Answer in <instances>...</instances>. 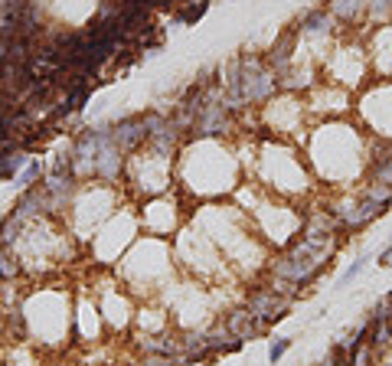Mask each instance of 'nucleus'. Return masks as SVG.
Returning <instances> with one entry per match:
<instances>
[{"mask_svg":"<svg viewBox=\"0 0 392 366\" xmlns=\"http://www.w3.org/2000/svg\"><path fill=\"white\" fill-rule=\"evenodd\" d=\"M190 219V203L183 200L180 190H170V193L150 196L138 203V223L144 236H157V239H170L180 232Z\"/></svg>","mask_w":392,"mask_h":366,"instance_id":"2eb2a0df","label":"nucleus"},{"mask_svg":"<svg viewBox=\"0 0 392 366\" xmlns=\"http://www.w3.org/2000/svg\"><path fill=\"white\" fill-rule=\"evenodd\" d=\"M20 278H23V265L17 259V252L0 242V285H13V281H20Z\"/></svg>","mask_w":392,"mask_h":366,"instance_id":"393cba45","label":"nucleus"},{"mask_svg":"<svg viewBox=\"0 0 392 366\" xmlns=\"http://www.w3.org/2000/svg\"><path fill=\"white\" fill-rule=\"evenodd\" d=\"M150 138V111H131L121 115L118 121H111V141L121 154L141 151Z\"/></svg>","mask_w":392,"mask_h":366,"instance_id":"a211bd4d","label":"nucleus"},{"mask_svg":"<svg viewBox=\"0 0 392 366\" xmlns=\"http://www.w3.org/2000/svg\"><path fill=\"white\" fill-rule=\"evenodd\" d=\"M10 43H13V40L0 36V69H3V65H7V59H10Z\"/></svg>","mask_w":392,"mask_h":366,"instance_id":"473e14b6","label":"nucleus"},{"mask_svg":"<svg viewBox=\"0 0 392 366\" xmlns=\"http://www.w3.org/2000/svg\"><path fill=\"white\" fill-rule=\"evenodd\" d=\"M366 53H370L373 79H392V23L366 30Z\"/></svg>","mask_w":392,"mask_h":366,"instance_id":"6ab92c4d","label":"nucleus"},{"mask_svg":"<svg viewBox=\"0 0 392 366\" xmlns=\"http://www.w3.org/2000/svg\"><path fill=\"white\" fill-rule=\"evenodd\" d=\"M366 265H370V255H356V259H353L350 265L343 269V275L337 278V288H347L350 281H356V278L363 275V271H366Z\"/></svg>","mask_w":392,"mask_h":366,"instance_id":"cd10ccee","label":"nucleus"},{"mask_svg":"<svg viewBox=\"0 0 392 366\" xmlns=\"http://www.w3.org/2000/svg\"><path fill=\"white\" fill-rule=\"evenodd\" d=\"M177 190L190 206L233 200V193L245 183V167L235 141L219 138H187L173 161Z\"/></svg>","mask_w":392,"mask_h":366,"instance_id":"f03ea898","label":"nucleus"},{"mask_svg":"<svg viewBox=\"0 0 392 366\" xmlns=\"http://www.w3.org/2000/svg\"><path fill=\"white\" fill-rule=\"evenodd\" d=\"M141 236V223H138V203H121L115 213L108 216L105 223L98 226V232L85 246H88V255L95 259L98 269H115L121 255L127 248L138 242Z\"/></svg>","mask_w":392,"mask_h":366,"instance_id":"f8f14e48","label":"nucleus"},{"mask_svg":"<svg viewBox=\"0 0 392 366\" xmlns=\"http://www.w3.org/2000/svg\"><path fill=\"white\" fill-rule=\"evenodd\" d=\"M206 344H210V353L212 360H219V356H229V353H239L242 350V340H235L229 331H226L223 317H216L212 324H206Z\"/></svg>","mask_w":392,"mask_h":366,"instance_id":"5701e85b","label":"nucleus"},{"mask_svg":"<svg viewBox=\"0 0 392 366\" xmlns=\"http://www.w3.org/2000/svg\"><path fill=\"white\" fill-rule=\"evenodd\" d=\"M337 252L340 246H317V242H308V239L297 236L291 246L272 252L265 281L272 288L281 291V294H288L291 301H297L301 291H308L311 285H317L327 275L334 259H337Z\"/></svg>","mask_w":392,"mask_h":366,"instance_id":"39448f33","label":"nucleus"},{"mask_svg":"<svg viewBox=\"0 0 392 366\" xmlns=\"http://www.w3.org/2000/svg\"><path fill=\"white\" fill-rule=\"evenodd\" d=\"M366 180L382 183L392 190V141H373V161L366 170Z\"/></svg>","mask_w":392,"mask_h":366,"instance_id":"4be33fe9","label":"nucleus"},{"mask_svg":"<svg viewBox=\"0 0 392 366\" xmlns=\"http://www.w3.org/2000/svg\"><path fill=\"white\" fill-rule=\"evenodd\" d=\"M353 121L373 141H392V79H373L353 95Z\"/></svg>","mask_w":392,"mask_h":366,"instance_id":"4468645a","label":"nucleus"},{"mask_svg":"<svg viewBox=\"0 0 392 366\" xmlns=\"http://www.w3.org/2000/svg\"><path fill=\"white\" fill-rule=\"evenodd\" d=\"M210 7H212V0H180L177 10H173V20L183 23V26H196L210 13Z\"/></svg>","mask_w":392,"mask_h":366,"instance_id":"b1692460","label":"nucleus"},{"mask_svg":"<svg viewBox=\"0 0 392 366\" xmlns=\"http://www.w3.org/2000/svg\"><path fill=\"white\" fill-rule=\"evenodd\" d=\"M223 324H226V331H229L235 340H242V344H252V340H258V337L268 334V327L258 321V317H255V314L249 311L242 301L233 304V308H226V311H223Z\"/></svg>","mask_w":392,"mask_h":366,"instance_id":"aec40b11","label":"nucleus"},{"mask_svg":"<svg viewBox=\"0 0 392 366\" xmlns=\"http://www.w3.org/2000/svg\"><path fill=\"white\" fill-rule=\"evenodd\" d=\"M242 304L265 324L268 331H272L275 324L285 321L288 314H291V308H295V301H291L288 294H281L278 288H272L268 281H252L242 294Z\"/></svg>","mask_w":392,"mask_h":366,"instance_id":"f3484780","label":"nucleus"},{"mask_svg":"<svg viewBox=\"0 0 392 366\" xmlns=\"http://www.w3.org/2000/svg\"><path fill=\"white\" fill-rule=\"evenodd\" d=\"M366 33H340L337 43L330 46V53L320 63V79H327L334 86L347 92H360L366 82H373V65L366 53Z\"/></svg>","mask_w":392,"mask_h":366,"instance_id":"9d476101","label":"nucleus"},{"mask_svg":"<svg viewBox=\"0 0 392 366\" xmlns=\"http://www.w3.org/2000/svg\"><path fill=\"white\" fill-rule=\"evenodd\" d=\"M42 177H46V161H42V157H33V161L20 170V177L13 180V186H17V190H26L33 183H40Z\"/></svg>","mask_w":392,"mask_h":366,"instance_id":"bb28decb","label":"nucleus"},{"mask_svg":"<svg viewBox=\"0 0 392 366\" xmlns=\"http://www.w3.org/2000/svg\"><path fill=\"white\" fill-rule=\"evenodd\" d=\"M121 193H125V190H121V186H111V183H98V180L79 183L72 203L65 206V213H63L65 229L85 246V242L98 232V226L105 223L108 216L125 203Z\"/></svg>","mask_w":392,"mask_h":366,"instance_id":"6e6552de","label":"nucleus"},{"mask_svg":"<svg viewBox=\"0 0 392 366\" xmlns=\"http://www.w3.org/2000/svg\"><path fill=\"white\" fill-rule=\"evenodd\" d=\"M386 308H389V314H386V317H389V324H392V301H386Z\"/></svg>","mask_w":392,"mask_h":366,"instance_id":"72a5a7b5","label":"nucleus"},{"mask_svg":"<svg viewBox=\"0 0 392 366\" xmlns=\"http://www.w3.org/2000/svg\"><path fill=\"white\" fill-rule=\"evenodd\" d=\"M320 366H350V353H347V347L340 344H330L327 353H324V360H320Z\"/></svg>","mask_w":392,"mask_h":366,"instance_id":"c85d7f7f","label":"nucleus"},{"mask_svg":"<svg viewBox=\"0 0 392 366\" xmlns=\"http://www.w3.org/2000/svg\"><path fill=\"white\" fill-rule=\"evenodd\" d=\"M173 259H177V269H180L187 278H196V281H203V285H216V281H223L226 275H233V269L226 265L219 246H216L196 223H190V219H187V226L173 236Z\"/></svg>","mask_w":392,"mask_h":366,"instance_id":"1a4fd4ad","label":"nucleus"},{"mask_svg":"<svg viewBox=\"0 0 392 366\" xmlns=\"http://www.w3.org/2000/svg\"><path fill=\"white\" fill-rule=\"evenodd\" d=\"M301 151L308 157V167L314 173L320 190H350L366 180L373 161V138L347 118L314 121L308 138L301 141Z\"/></svg>","mask_w":392,"mask_h":366,"instance_id":"f257e3e1","label":"nucleus"},{"mask_svg":"<svg viewBox=\"0 0 392 366\" xmlns=\"http://www.w3.org/2000/svg\"><path fill=\"white\" fill-rule=\"evenodd\" d=\"M392 23V0H366V30Z\"/></svg>","mask_w":392,"mask_h":366,"instance_id":"a878e982","label":"nucleus"},{"mask_svg":"<svg viewBox=\"0 0 392 366\" xmlns=\"http://www.w3.org/2000/svg\"><path fill=\"white\" fill-rule=\"evenodd\" d=\"M291 344H295V337H275V340L268 344V363L272 366L281 363V356L291 350Z\"/></svg>","mask_w":392,"mask_h":366,"instance_id":"7c9ffc66","label":"nucleus"},{"mask_svg":"<svg viewBox=\"0 0 392 366\" xmlns=\"http://www.w3.org/2000/svg\"><path fill=\"white\" fill-rule=\"evenodd\" d=\"M242 167L245 180L258 183L265 193L291 200V203H308L320 193L317 180H314V173L308 167V157L295 141L262 134L258 141L249 144V157H242Z\"/></svg>","mask_w":392,"mask_h":366,"instance_id":"7ed1b4c3","label":"nucleus"},{"mask_svg":"<svg viewBox=\"0 0 392 366\" xmlns=\"http://www.w3.org/2000/svg\"><path fill=\"white\" fill-rule=\"evenodd\" d=\"M20 308L26 317L30 344H36L40 350H56V347L69 344V337H72V294L65 288L42 285V288L23 291Z\"/></svg>","mask_w":392,"mask_h":366,"instance_id":"423d86ee","label":"nucleus"},{"mask_svg":"<svg viewBox=\"0 0 392 366\" xmlns=\"http://www.w3.org/2000/svg\"><path fill=\"white\" fill-rule=\"evenodd\" d=\"M82 246L79 239L65 229L63 219L56 216H40L20 229V236L13 242V252L23 265V275H46L72 259V252Z\"/></svg>","mask_w":392,"mask_h":366,"instance_id":"0eeeda50","label":"nucleus"},{"mask_svg":"<svg viewBox=\"0 0 392 366\" xmlns=\"http://www.w3.org/2000/svg\"><path fill=\"white\" fill-rule=\"evenodd\" d=\"M111 271L134 298H157L173 285L180 269H177V259H173V242L170 239L141 232L138 242L127 248Z\"/></svg>","mask_w":392,"mask_h":366,"instance_id":"20e7f679","label":"nucleus"},{"mask_svg":"<svg viewBox=\"0 0 392 366\" xmlns=\"http://www.w3.org/2000/svg\"><path fill=\"white\" fill-rule=\"evenodd\" d=\"M173 161H177V157L157 154V151H150V148H141V151L127 154L125 180H121V190L127 193V200H131V203H141V200H150V196L177 190Z\"/></svg>","mask_w":392,"mask_h":366,"instance_id":"9b49d317","label":"nucleus"},{"mask_svg":"<svg viewBox=\"0 0 392 366\" xmlns=\"http://www.w3.org/2000/svg\"><path fill=\"white\" fill-rule=\"evenodd\" d=\"M127 366H180L177 356H157V353H134Z\"/></svg>","mask_w":392,"mask_h":366,"instance_id":"c756f323","label":"nucleus"},{"mask_svg":"<svg viewBox=\"0 0 392 366\" xmlns=\"http://www.w3.org/2000/svg\"><path fill=\"white\" fill-rule=\"evenodd\" d=\"M92 294H95L98 311H102V321H105L108 334H131L134 311H138V298L118 281L115 271L105 269V278L92 281Z\"/></svg>","mask_w":392,"mask_h":366,"instance_id":"dca6fc26","label":"nucleus"},{"mask_svg":"<svg viewBox=\"0 0 392 366\" xmlns=\"http://www.w3.org/2000/svg\"><path fill=\"white\" fill-rule=\"evenodd\" d=\"M340 33H366V0H324Z\"/></svg>","mask_w":392,"mask_h":366,"instance_id":"412c9836","label":"nucleus"},{"mask_svg":"<svg viewBox=\"0 0 392 366\" xmlns=\"http://www.w3.org/2000/svg\"><path fill=\"white\" fill-rule=\"evenodd\" d=\"M376 265L379 269H392V242L386 248H379V255H376Z\"/></svg>","mask_w":392,"mask_h":366,"instance_id":"2f4dec72","label":"nucleus"},{"mask_svg":"<svg viewBox=\"0 0 392 366\" xmlns=\"http://www.w3.org/2000/svg\"><path fill=\"white\" fill-rule=\"evenodd\" d=\"M255 118H258V131H265L268 138L295 141V144H301L308 138L311 125H314L308 102L297 92H278L262 108H255Z\"/></svg>","mask_w":392,"mask_h":366,"instance_id":"ddd939ff","label":"nucleus"}]
</instances>
